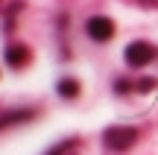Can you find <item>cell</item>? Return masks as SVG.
<instances>
[{
  "label": "cell",
  "mask_w": 158,
  "mask_h": 155,
  "mask_svg": "<svg viewBox=\"0 0 158 155\" xmlns=\"http://www.w3.org/2000/svg\"><path fill=\"white\" fill-rule=\"evenodd\" d=\"M85 29H88V35H91L94 41H111V35H114V23L108 21V18H102V15L88 18Z\"/></svg>",
  "instance_id": "cell-3"
},
{
  "label": "cell",
  "mask_w": 158,
  "mask_h": 155,
  "mask_svg": "<svg viewBox=\"0 0 158 155\" xmlns=\"http://www.w3.org/2000/svg\"><path fill=\"white\" fill-rule=\"evenodd\" d=\"M152 56H155V50L147 41H132V44L126 47V62H129L132 67H143L147 62H152Z\"/></svg>",
  "instance_id": "cell-2"
},
{
  "label": "cell",
  "mask_w": 158,
  "mask_h": 155,
  "mask_svg": "<svg viewBox=\"0 0 158 155\" xmlns=\"http://www.w3.org/2000/svg\"><path fill=\"white\" fill-rule=\"evenodd\" d=\"M102 141H106V146H108V149L123 152V149H129V146L138 141V132H135L132 126H111V129H106Z\"/></svg>",
  "instance_id": "cell-1"
},
{
  "label": "cell",
  "mask_w": 158,
  "mask_h": 155,
  "mask_svg": "<svg viewBox=\"0 0 158 155\" xmlns=\"http://www.w3.org/2000/svg\"><path fill=\"white\" fill-rule=\"evenodd\" d=\"M32 111H15V114H3L0 117V129L3 126H12V123H21V120H29Z\"/></svg>",
  "instance_id": "cell-6"
},
{
  "label": "cell",
  "mask_w": 158,
  "mask_h": 155,
  "mask_svg": "<svg viewBox=\"0 0 158 155\" xmlns=\"http://www.w3.org/2000/svg\"><path fill=\"white\" fill-rule=\"evenodd\" d=\"M138 91H155V79H138Z\"/></svg>",
  "instance_id": "cell-7"
},
{
  "label": "cell",
  "mask_w": 158,
  "mask_h": 155,
  "mask_svg": "<svg viewBox=\"0 0 158 155\" xmlns=\"http://www.w3.org/2000/svg\"><path fill=\"white\" fill-rule=\"evenodd\" d=\"M114 88H117V91H129V82H126V79H120V82H117Z\"/></svg>",
  "instance_id": "cell-8"
},
{
  "label": "cell",
  "mask_w": 158,
  "mask_h": 155,
  "mask_svg": "<svg viewBox=\"0 0 158 155\" xmlns=\"http://www.w3.org/2000/svg\"><path fill=\"white\" fill-rule=\"evenodd\" d=\"M59 94H62V97H76V94H79V82L76 79H62V82H59Z\"/></svg>",
  "instance_id": "cell-5"
},
{
  "label": "cell",
  "mask_w": 158,
  "mask_h": 155,
  "mask_svg": "<svg viewBox=\"0 0 158 155\" xmlns=\"http://www.w3.org/2000/svg\"><path fill=\"white\" fill-rule=\"evenodd\" d=\"M6 62H9L12 67H23V64L29 62V50L23 44H12L9 50H6Z\"/></svg>",
  "instance_id": "cell-4"
}]
</instances>
